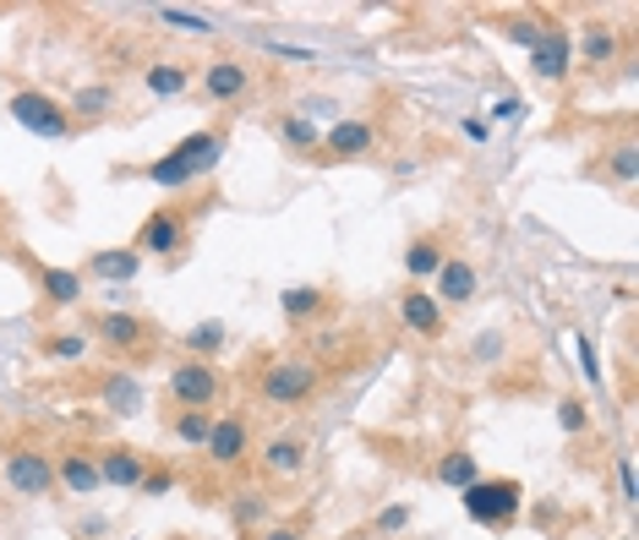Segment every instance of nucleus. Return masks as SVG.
<instances>
[{"instance_id":"obj_1","label":"nucleus","mask_w":639,"mask_h":540,"mask_svg":"<svg viewBox=\"0 0 639 540\" xmlns=\"http://www.w3.org/2000/svg\"><path fill=\"white\" fill-rule=\"evenodd\" d=\"M219 158H224V132H191L180 136L164 158L148 164V180L164 186V191H175V186H191L197 175H208Z\"/></svg>"},{"instance_id":"obj_2","label":"nucleus","mask_w":639,"mask_h":540,"mask_svg":"<svg viewBox=\"0 0 639 540\" xmlns=\"http://www.w3.org/2000/svg\"><path fill=\"white\" fill-rule=\"evenodd\" d=\"M318 383H322V372L312 366V361H268L263 366V377H257V388H263V399L268 405H279V409H296V405H307L312 394H318Z\"/></svg>"},{"instance_id":"obj_3","label":"nucleus","mask_w":639,"mask_h":540,"mask_svg":"<svg viewBox=\"0 0 639 540\" xmlns=\"http://www.w3.org/2000/svg\"><path fill=\"white\" fill-rule=\"evenodd\" d=\"M5 110H11V121H16L22 132L44 136V142H60V136L71 132V115H66V104H60V99H49L44 88H16Z\"/></svg>"},{"instance_id":"obj_4","label":"nucleus","mask_w":639,"mask_h":540,"mask_svg":"<svg viewBox=\"0 0 639 540\" xmlns=\"http://www.w3.org/2000/svg\"><path fill=\"white\" fill-rule=\"evenodd\" d=\"M519 503H525V492H519L514 481H486V475H481L476 486L460 492V508H465L476 525H486V530L508 525V519L519 514Z\"/></svg>"},{"instance_id":"obj_5","label":"nucleus","mask_w":639,"mask_h":540,"mask_svg":"<svg viewBox=\"0 0 639 540\" xmlns=\"http://www.w3.org/2000/svg\"><path fill=\"white\" fill-rule=\"evenodd\" d=\"M5 486L16 497H44L55 486V459H44L38 448H16L5 453Z\"/></svg>"},{"instance_id":"obj_6","label":"nucleus","mask_w":639,"mask_h":540,"mask_svg":"<svg viewBox=\"0 0 639 540\" xmlns=\"http://www.w3.org/2000/svg\"><path fill=\"white\" fill-rule=\"evenodd\" d=\"M169 399L180 409H208L219 399V372H213L208 361H180V366L169 372Z\"/></svg>"},{"instance_id":"obj_7","label":"nucleus","mask_w":639,"mask_h":540,"mask_svg":"<svg viewBox=\"0 0 639 540\" xmlns=\"http://www.w3.org/2000/svg\"><path fill=\"white\" fill-rule=\"evenodd\" d=\"M530 71L547 77V82H563L574 71V49H569V27L563 22H547L541 38L530 44Z\"/></svg>"},{"instance_id":"obj_8","label":"nucleus","mask_w":639,"mask_h":540,"mask_svg":"<svg viewBox=\"0 0 639 540\" xmlns=\"http://www.w3.org/2000/svg\"><path fill=\"white\" fill-rule=\"evenodd\" d=\"M180 241H186V219L175 213V208H154L148 219H143V230H137V257H175L180 252Z\"/></svg>"},{"instance_id":"obj_9","label":"nucleus","mask_w":639,"mask_h":540,"mask_svg":"<svg viewBox=\"0 0 639 540\" xmlns=\"http://www.w3.org/2000/svg\"><path fill=\"white\" fill-rule=\"evenodd\" d=\"M246 442H252V431H246V420L241 415H213V426H208V459L219 464V470H230V464H241L246 459Z\"/></svg>"},{"instance_id":"obj_10","label":"nucleus","mask_w":639,"mask_h":540,"mask_svg":"<svg viewBox=\"0 0 639 540\" xmlns=\"http://www.w3.org/2000/svg\"><path fill=\"white\" fill-rule=\"evenodd\" d=\"M246 88H252V66H246V60H230V55H224V60H208V66H202V93H208L213 104H230V99H241Z\"/></svg>"},{"instance_id":"obj_11","label":"nucleus","mask_w":639,"mask_h":540,"mask_svg":"<svg viewBox=\"0 0 639 540\" xmlns=\"http://www.w3.org/2000/svg\"><path fill=\"white\" fill-rule=\"evenodd\" d=\"M399 322H405L410 333H421V339H438V333H443V300L427 295V289H405V300H399Z\"/></svg>"},{"instance_id":"obj_12","label":"nucleus","mask_w":639,"mask_h":540,"mask_svg":"<svg viewBox=\"0 0 639 540\" xmlns=\"http://www.w3.org/2000/svg\"><path fill=\"white\" fill-rule=\"evenodd\" d=\"M143 475H148V459H143L137 448H110V453H99V481H104V486H143Z\"/></svg>"},{"instance_id":"obj_13","label":"nucleus","mask_w":639,"mask_h":540,"mask_svg":"<svg viewBox=\"0 0 639 540\" xmlns=\"http://www.w3.org/2000/svg\"><path fill=\"white\" fill-rule=\"evenodd\" d=\"M99 339L115 344V350H143L148 344V322L132 317V311H104L99 317Z\"/></svg>"},{"instance_id":"obj_14","label":"nucleus","mask_w":639,"mask_h":540,"mask_svg":"<svg viewBox=\"0 0 639 540\" xmlns=\"http://www.w3.org/2000/svg\"><path fill=\"white\" fill-rule=\"evenodd\" d=\"M322 147H328V153H339V158H361V153H372V147H377V132H372L366 121H339L333 132L322 136Z\"/></svg>"},{"instance_id":"obj_15","label":"nucleus","mask_w":639,"mask_h":540,"mask_svg":"<svg viewBox=\"0 0 639 540\" xmlns=\"http://www.w3.org/2000/svg\"><path fill=\"white\" fill-rule=\"evenodd\" d=\"M55 481L66 486V492H93V486H104L99 481V459L93 453H66V459H55Z\"/></svg>"},{"instance_id":"obj_16","label":"nucleus","mask_w":639,"mask_h":540,"mask_svg":"<svg viewBox=\"0 0 639 540\" xmlns=\"http://www.w3.org/2000/svg\"><path fill=\"white\" fill-rule=\"evenodd\" d=\"M137 268H143V257H137L132 246H121V252H93V257H88V273L104 278V284H132Z\"/></svg>"},{"instance_id":"obj_17","label":"nucleus","mask_w":639,"mask_h":540,"mask_svg":"<svg viewBox=\"0 0 639 540\" xmlns=\"http://www.w3.org/2000/svg\"><path fill=\"white\" fill-rule=\"evenodd\" d=\"M301 464H307V442H296V437H274L268 448H263V470L268 475H301Z\"/></svg>"},{"instance_id":"obj_18","label":"nucleus","mask_w":639,"mask_h":540,"mask_svg":"<svg viewBox=\"0 0 639 540\" xmlns=\"http://www.w3.org/2000/svg\"><path fill=\"white\" fill-rule=\"evenodd\" d=\"M38 289L49 306H77L82 300V273L77 268H38Z\"/></svg>"},{"instance_id":"obj_19","label":"nucleus","mask_w":639,"mask_h":540,"mask_svg":"<svg viewBox=\"0 0 639 540\" xmlns=\"http://www.w3.org/2000/svg\"><path fill=\"white\" fill-rule=\"evenodd\" d=\"M110 110H115V88H110V82H88V88H77L71 104H66V115H82V121H104Z\"/></svg>"},{"instance_id":"obj_20","label":"nucleus","mask_w":639,"mask_h":540,"mask_svg":"<svg viewBox=\"0 0 639 540\" xmlns=\"http://www.w3.org/2000/svg\"><path fill=\"white\" fill-rule=\"evenodd\" d=\"M143 82H148V93H154V99H175V93H186V88H191V66H180V60H154Z\"/></svg>"},{"instance_id":"obj_21","label":"nucleus","mask_w":639,"mask_h":540,"mask_svg":"<svg viewBox=\"0 0 639 540\" xmlns=\"http://www.w3.org/2000/svg\"><path fill=\"white\" fill-rule=\"evenodd\" d=\"M438 295L443 300H471L476 295V268L471 263H454V257H443V268H438Z\"/></svg>"},{"instance_id":"obj_22","label":"nucleus","mask_w":639,"mask_h":540,"mask_svg":"<svg viewBox=\"0 0 639 540\" xmlns=\"http://www.w3.org/2000/svg\"><path fill=\"white\" fill-rule=\"evenodd\" d=\"M438 481H443V486H454V492H465V486H476V481H481V464L465 453V448H454V453H443V459H438Z\"/></svg>"},{"instance_id":"obj_23","label":"nucleus","mask_w":639,"mask_h":540,"mask_svg":"<svg viewBox=\"0 0 639 540\" xmlns=\"http://www.w3.org/2000/svg\"><path fill=\"white\" fill-rule=\"evenodd\" d=\"M443 268V246L438 241H410V252H405V273L421 284V278H438Z\"/></svg>"},{"instance_id":"obj_24","label":"nucleus","mask_w":639,"mask_h":540,"mask_svg":"<svg viewBox=\"0 0 639 540\" xmlns=\"http://www.w3.org/2000/svg\"><path fill=\"white\" fill-rule=\"evenodd\" d=\"M580 49H585V66H613L618 60V33L596 22V27H585V44Z\"/></svg>"},{"instance_id":"obj_25","label":"nucleus","mask_w":639,"mask_h":540,"mask_svg":"<svg viewBox=\"0 0 639 540\" xmlns=\"http://www.w3.org/2000/svg\"><path fill=\"white\" fill-rule=\"evenodd\" d=\"M104 405L115 409V415H137V405H143V388H137V377H110L104 383Z\"/></svg>"},{"instance_id":"obj_26","label":"nucleus","mask_w":639,"mask_h":540,"mask_svg":"<svg viewBox=\"0 0 639 540\" xmlns=\"http://www.w3.org/2000/svg\"><path fill=\"white\" fill-rule=\"evenodd\" d=\"M607 175L613 180H624V186H635L639 180V142H618V147H607Z\"/></svg>"},{"instance_id":"obj_27","label":"nucleus","mask_w":639,"mask_h":540,"mask_svg":"<svg viewBox=\"0 0 639 540\" xmlns=\"http://www.w3.org/2000/svg\"><path fill=\"white\" fill-rule=\"evenodd\" d=\"M154 16H159V22H169V27H186V33H219V22H213L208 11H186V5H159Z\"/></svg>"},{"instance_id":"obj_28","label":"nucleus","mask_w":639,"mask_h":540,"mask_svg":"<svg viewBox=\"0 0 639 540\" xmlns=\"http://www.w3.org/2000/svg\"><path fill=\"white\" fill-rule=\"evenodd\" d=\"M208 426H213V415H208V409H180V415H175V437H180V442H191V448H202V442H208Z\"/></svg>"},{"instance_id":"obj_29","label":"nucleus","mask_w":639,"mask_h":540,"mask_svg":"<svg viewBox=\"0 0 639 540\" xmlns=\"http://www.w3.org/2000/svg\"><path fill=\"white\" fill-rule=\"evenodd\" d=\"M186 344H191V355L202 361V355H213L219 344H224V322H202V328H191L186 333Z\"/></svg>"},{"instance_id":"obj_30","label":"nucleus","mask_w":639,"mask_h":540,"mask_svg":"<svg viewBox=\"0 0 639 540\" xmlns=\"http://www.w3.org/2000/svg\"><path fill=\"white\" fill-rule=\"evenodd\" d=\"M279 136H285L290 147H318V142H322L318 126H312V121H296V115H285V121H279Z\"/></svg>"},{"instance_id":"obj_31","label":"nucleus","mask_w":639,"mask_h":540,"mask_svg":"<svg viewBox=\"0 0 639 540\" xmlns=\"http://www.w3.org/2000/svg\"><path fill=\"white\" fill-rule=\"evenodd\" d=\"M44 350H49L55 361H82V355H88V339H82V333H55Z\"/></svg>"},{"instance_id":"obj_32","label":"nucleus","mask_w":639,"mask_h":540,"mask_svg":"<svg viewBox=\"0 0 639 540\" xmlns=\"http://www.w3.org/2000/svg\"><path fill=\"white\" fill-rule=\"evenodd\" d=\"M318 306H322L318 289H285V311H290V317H312Z\"/></svg>"},{"instance_id":"obj_33","label":"nucleus","mask_w":639,"mask_h":540,"mask_svg":"<svg viewBox=\"0 0 639 540\" xmlns=\"http://www.w3.org/2000/svg\"><path fill=\"white\" fill-rule=\"evenodd\" d=\"M541 27H547V22H541V16H514V22H508V38H514V44H525V49H530V44H536V38H541Z\"/></svg>"},{"instance_id":"obj_34","label":"nucleus","mask_w":639,"mask_h":540,"mask_svg":"<svg viewBox=\"0 0 639 540\" xmlns=\"http://www.w3.org/2000/svg\"><path fill=\"white\" fill-rule=\"evenodd\" d=\"M558 426H563L569 437H580V431H585V405H574V399H563V405H558Z\"/></svg>"},{"instance_id":"obj_35","label":"nucleus","mask_w":639,"mask_h":540,"mask_svg":"<svg viewBox=\"0 0 639 540\" xmlns=\"http://www.w3.org/2000/svg\"><path fill=\"white\" fill-rule=\"evenodd\" d=\"M405 525H410V508H405V503H394V508L377 514V530H388V536H399Z\"/></svg>"},{"instance_id":"obj_36","label":"nucleus","mask_w":639,"mask_h":540,"mask_svg":"<svg viewBox=\"0 0 639 540\" xmlns=\"http://www.w3.org/2000/svg\"><path fill=\"white\" fill-rule=\"evenodd\" d=\"M574 350H580V366H585V377H591V383H602V361H596V344H591V339H574Z\"/></svg>"},{"instance_id":"obj_37","label":"nucleus","mask_w":639,"mask_h":540,"mask_svg":"<svg viewBox=\"0 0 639 540\" xmlns=\"http://www.w3.org/2000/svg\"><path fill=\"white\" fill-rule=\"evenodd\" d=\"M169 486H175V475H169V470H148V475H143V486H137V492H148V497H164V492H169Z\"/></svg>"},{"instance_id":"obj_38","label":"nucleus","mask_w":639,"mask_h":540,"mask_svg":"<svg viewBox=\"0 0 639 540\" xmlns=\"http://www.w3.org/2000/svg\"><path fill=\"white\" fill-rule=\"evenodd\" d=\"M519 110H525V99H519V93H508V99H497V104H492V121H519Z\"/></svg>"},{"instance_id":"obj_39","label":"nucleus","mask_w":639,"mask_h":540,"mask_svg":"<svg viewBox=\"0 0 639 540\" xmlns=\"http://www.w3.org/2000/svg\"><path fill=\"white\" fill-rule=\"evenodd\" d=\"M618 486H624V503H635V459H618Z\"/></svg>"},{"instance_id":"obj_40","label":"nucleus","mask_w":639,"mask_h":540,"mask_svg":"<svg viewBox=\"0 0 639 540\" xmlns=\"http://www.w3.org/2000/svg\"><path fill=\"white\" fill-rule=\"evenodd\" d=\"M465 136L471 142H486V121H465Z\"/></svg>"},{"instance_id":"obj_41","label":"nucleus","mask_w":639,"mask_h":540,"mask_svg":"<svg viewBox=\"0 0 639 540\" xmlns=\"http://www.w3.org/2000/svg\"><path fill=\"white\" fill-rule=\"evenodd\" d=\"M263 540H301V530H268Z\"/></svg>"}]
</instances>
